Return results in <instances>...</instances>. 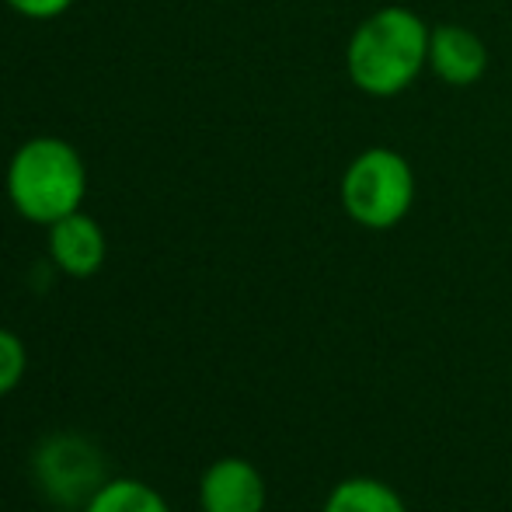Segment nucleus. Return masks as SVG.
<instances>
[{"label":"nucleus","instance_id":"39448f33","mask_svg":"<svg viewBox=\"0 0 512 512\" xmlns=\"http://www.w3.org/2000/svg\"><path fill=\"white\" fill-rule=\"evenodd\" d=\"M199 506L203 512H262L265 478L251 460L220 457L199 481Z\"/></svg>","mask_w":512,"mask_h":512},{"label":"nucleus","instance_id":"6e6552de","mask_svg":"<svg viewBox=\"0 0 512 512\" xmlns=\"http://www.w3.org/2000/svg\"><path fill=\"white\" fill-rule=\"evenodd\" d=\"M84 512H171V509H168V502L161 499V492H154V488L143 485V481L115 478L91 495Z\"/></svg>","mask_w":512,"mask_h":512},{"label":"nucleus","instance_id":"9d476101","mask_svg":"<svg viewBox=\"0 0 512 512\" xmlns=\"http://www.w3.org/2000/svg\"><path fill=\"white\" fill-rule=\"evenodd\" d=\"M74 0H7L11 11H18L21 18H32V21H53L60 14L70 11Z\"/></svg>","mask_w":512,"mask_h":512},{"label":"nucleus","instance_id":"1a4fd4ad","mask_svg":"<svg viewBox=\"0 0 512 512\" xmlns=\"http://www.w3.org/2000/svg\"><path fill=\"white\" fill-rule=\"evenodd\" d=\"M25 366H28L25 342H21L14 331L0 328V398H4V394H11L14 387L21 384V377H25Z\"/></svg>","mask_w":512,"mask_h":512},{"label":"nucleus","instance_id":"f03ea898","mask_svg":"<svg viewBox=\"0 0 512 512\" xmlns=\"http://www.w3.org/2000/svg\"><path fill=\"white\" fill-rule=\"evenodd\" d=\"M88 192L84 161L60 136H32L7 164V199L25 220L53 227L77 213Z\"/></svg>","mask_w":512,"mask_h":512},{"label":"nucleus","instance_id":"f257e3e1","mask_svg":"<svg viewBox=\"0 0 512 512\" xmlns=\"http://www.w3.org/2000/svg\"><path fill=\"white\" fill-rule=\"evenodd\" d=\"M432 25L405 4L366 14L345 46V74L366 98H398L429 70Z\"/></svg>","mask_w":512,"mask_h":512},{"label":"nucleus","instance_id":"7ed1b4c3","mask_svg":"<svg viewBox=\"0 0 512 512\" xmlns=\"http://www.w3.org/2000/svg\"><path fill=\"white\" fill-rule=\"evenodd\" d=\"M338 199L359 227L394 230L415 203V171L394 147H366L345 164Z\"/></svg>","mask_w":512,"mask_h":512},{"label":"nucleus","instance_id":"20e7f679","mask_svg":"<svg viewBox=\"0 0 512 512\" xmlns=\"http://www.w3.org/2000/svg\"><path fill=\"white\" fill-rule=\"evenodd\" d=\"M429 70L446 88H474L488 70V46L467 25H432Z\"/></svg>","mask_w":512,"mask_h":512},{"label":"nucleus","instance_id":"0eeeda50","mask_svg":"<svg viewBox=\"0 0 512 512\" xmlns=\"http://www.w3.org/2000/svg\"><path fill=\"white\" fill-rule=\"evenodd\" d=\"M324 512H408L405 499L377 478H349L331 488Z\"/></svg>","mask_w":512,"mask_h":512},{"label":"nucleus","instance_id":"423d86ee","mask_svg":"<svg viewBox=\"0 0 512 512\" xmlns=\"http://www.w3.org/2000/svg\"><path fill=\"white\" fill-rule=\"evenodd\" d=\"M105 230L98 227L95 216L88 213H70L49 227V255H53L56 269L67 272L74 279L95 276L105 265Z\"/></svg>","mask_w":512,"mask_h":512}]
</instances>
